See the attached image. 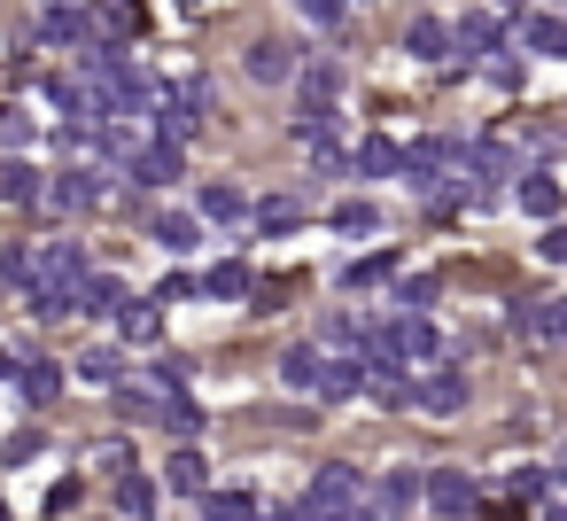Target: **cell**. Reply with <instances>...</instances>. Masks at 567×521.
Wrapping results in <instances>:
<instances>
[{"instance_id":"f6af8a7d","label":"cell","mask_w":567,"mask_h":521,"mask_svg":"<svg viewBox=\"0 0 567 521\" xmlns=\"http://www.w3.org/2000/svg\"><path fill=\"white\" fill-rule=\"evenodd\" d=\"M156 296H164V304H179V296H203V280H187V273H172V280H164Z\"/></svg>"},{"instance_id":"8992f818","label":"cell","mask_w":567,"mask_h":521,"mask_svg":"<svg viewBox=\"0 0 567 521\" xmlns=\"http://www.w3.org/2000/svg\"><path fill=\"white\" fill-rule=\"evenodd\" d=\"M451 32H458V63H489V55L505 48V17H497V9L466 17V24H451Z\"/></svg>"},{"instance_id":"e575fe53","label":"cell","mask_w":567,"mask_h":521,"mask_svg":"<svg viewBox=\"0 0 567 521\" xmlns=\"http://www.w3.org/2000/svg\"><path fill=\"white\" fill-rule=\"evenodd\" d=\"M513 498H520V505H551V474H544V467H520V474H513Z\"/></svg>"},{"instance_id":"d590c367","label":"cell","mask_w":567,"mask_h":521,"mask_svg":"<svg viewBox=\"0 0 567 521\" xmlns=\"http://www.w3.org/2000/svg\"><path fill=\"white\" fill-rule=\"evenodd\" d=\"M334 226H342V234H381V211H373V203H342Z\"/></svg>"},{"instance_id":"ee69618b","label":"cell","mask_w":567,"mask_h":521,"mask_svg":"<svg viewBox=\"0 0 567 521\" xmlns=\"http://www.w3.org/2000/svg\"><path fill=\"white\" fill-rule=\"evenodd\" d=\"M32 451H40V428H17V436H9V467H24Z\"/></svg>"},{"instance_id":"f1b7e54d","label":"cell","mask_w":567,"mask_h":521,"mask_svg":"<svg viewBox=\"0 0 567 521\" xmlns=\"http://www.w3.org/2000/svg\"><path fill=\"white\" fill-rule=\"evenodd\" d=\"M141 24H148L141 0H110V9H102V32H110V40H141Z\"/></svg>"},{"instance_id":"d6a6232c","label":"cell","mask_w":567,"mask_h":521,"mask_svg":"<svg viewBox=\"0 0 567 521\" xmlns=\"http://www.w3.org/2000/svg\"><path fill=\"white\" fill-rule=\"evenodd\" d=\"M117 513H156V482H141V474L125 467V482H117Z\"/></svg>"},{"instance_id":"d4e9b609","label":"cell","mask_w":567,"mask_h":521,"mask_svg":"<svg viewBox=\"0 0 567 521\" xmlns=\"http://www.w3.org/2000/svg\"><path fill=\"white\" fill-rule=\"evenodd\" d=\"M195 125H203V86H187V94H172V110H164V133H172V141H187Z\"/></svg>"},{"instance_id":"f546056e","label":"cell","mask_w":567,"mask_h":521,"mask_svg":"<svg viewBox=\"0 0 567 521\" xmlns=\"http://www.w3.org/2000/svg\"><path fill=\"white\" fill-rule=\"evenodd\" d=\"M257 203H241L234 187H203V218H218V226H234V218H249Z\"/></svg>"},{"instance_id":"484cf974","label":"cell","mask_w":567,"mask_h":521,"mask_svg":"<svg viewBox=\"0 0 567 521\" xmlns=\"http://www.w3.org/2000/svg\"><path fill=\"white\" fill-rule=\"evenodd\" d=\"M520 211H528V218H559V180L528 172V180H520Z\"/></svg>"},{"instance_id":"bcb514c9","label":"cell","mask_w":567,"mask_h":521,"mask_svg":"<svg viewBox=\"0 0 567 521\" xmlns=\"http://www.w3.org/2000/svg\"><path fill=\"white\" fill-rule=\"evenodd\" d=\"M489 9H520V0H489Z\"/></svg>"},{"instance_id":"7a4b0ae2","label":"cell","mask_w":567,"mask_h":521,"mask_svg":"<svg viewBox=\"0 0 567 521\" xmlns=\"http://www.w3.org/2000/svg\"><path fill=\"white\" fill-rule=\"evenodd\" d=\"M365 505V474L358 467H319L303 490V513H358Z\"/></svg>"},{"instance_id":"7dc6e473","label":"cell","mask_w":567,"mask_h":521,"mask_svg":"<svg viewBox=\"0 0 567 521\" xmlns=\"http://www.w3.org/2000/svg\"><path fill=\"white\" fill-rule=\"evenodd\" d=\"M179 9H203V0H179Z\"/></svg>"},{"instance_id":"7bdbcfd3","label":"cell","mask_w":567,"mask_h":521,"mask_svg":"<svg viewBox=\"0 0 567 521\" xmlns=\"http://www.w3.org/2000/svg\"><path fill=\"white\" fill-rule=\"evenodd\" d=\"M210 513H226V521H234V513H257V498H249V490H218V498H210Z\"/></svg>"},{"instance_id":"603a6c76","label":"cell","mask_w":567,"mask_h":521,"mask_svg":"<svg viewBox=\"0 0 567 521\" xmlns=\"http://www.w3.org/2000/svg\"><path fill=\"white\" fill-rule=\"evenodd\" d=\"M520 48L528 55H567V17H528L520 24Z\"/></svg>"},{"instance_id":"7c38bea8","label":"cell","mask_w":567,"mask_h":521,"mask_svg":"<svg viewBox=\"0 0 567 521\" xmlns=\"http://www.w3.org/2000/svg\"><path fill=\"white\" fill-rule=\"evenodd\" d=\"M40 40H48V48H86V40H94V24L71 9V0H48V17H40Z\"/></svg>"},{"instance_id":"f35d334b","label":"cell","mask_w":567,"mask_h":521,"mask_svg":"<svg viewBox=\"0 0 567 521\" xmlns=\"http://www.w3.org/2000/svg\"><path fill=\"white\" fill-rule=\"evenodd\" d=\"M536 257H544V265H567V226H559V218H544V234H536Z\"/></svg>"},{"instance_id":"e0dca14e","label":"cell","mask_w":567,"mask_h":521,"mask_svg":"<svg viewBox=\"0 0 567 521\" xmlns=\"http://www.w3.org/2000/svg\"><path fill=\"white\" fill-rule=\"evenodd\" d=\"M249 79H265V86L296 79V48H288V40H257V48H249Z\"/></svg>"},{"instance_id":"9c48e42d","label":"cell","mask_w":567,"mask_h":521,"mask_svg":"<svg viewBox=\"0 0 567 521\" xmlns=\"http://www.w3.org/2000/svg\"><path fill=\"white\" fill-rule=\"evenodd\" d=\"M404 55H420V63H458V32H451L443 17H420V24L404 32Z\"/></svg>"},{"instance_id":"3957f363","label":"cell","mask_w":567,"mask_h":521,"mask_svg":"<svg viewBox=\"0 0 567 521\" xmlns=\"http://www.w3.org/2000/svg\"><path fill=\"white\" fill-rule=\"evenodd\" d=\"M513 327H520L528 343L567 350V296H513Z\"/></svg>"},{"instance_id":"b9f144b4","label":"cell","mask_w":567,"mask_h":521,"mask_svg":"<svg viewBox=\"0 0 567 521\" xmlns=\"http://www.w3.org/2000/svg\"><path fill=\"white\" fill-rule=\"evenodd\" d=\"M427 296H435V280H396V304L404 311H427Z\"/></svg>"},{"instance_id":"5bb4252c","label":"cell","mask_w":567,"mask_h":521,"mask_svg":"<svg viewBox=\"0 0 567 521\" xmlns=\"http://www.w3.org/2000/svg\"><path fill=\"white\" fill-rule=\"evenodd\" d=\"M280 381H288L296 397H319V381H327V350H311V343H296V350L280 358Z\"/></svg>"},{"instance_id":"30bf717a","label":"cell","mask_w":567,"mask_h":521,"mask_svg":"<svg viewBox=\"0 0 567 521\" xmlns=\"http://www.w3.org/2000/svg\"><path fill=\"white\" fill-rule=\"evenodd\" d=\"M451 164H458V149L451 141H420V149H404V180L427 195L435 180H451Z\"/></svg>"},{"instance_id":"4fadbf2b","label":"cell","mask_w":567,"mask_h":521,"mask_svg":"<svg viewBox=\"0 0 567 521\" xmlns=\"http://www.w3.org/2000/svg\"><path fill=\"white\" fill-rule=\"evenodd\" d=\"M296 102H303V110H334V102H342V71H334V63H303V71H296Z\"/></svg>"},{"instance_id":"74e56055","label":"cell","mask_w":567,"mask_h":521,"mask_svg":"<svg viewBox=\"0 0 567 521\" xmlns=\"http://www.w3.org/2000/svg\"><path fill=\"white\" fill-rule=\"evenodd\" d=\"M55 389H63V374H55V366H24V397H32V405H48Z\"/></svg>"},{"instance_id":"8fae6325","label":"cell","mask_w":567,"mask_h":521,"mask_svg":"<svg viewBox=\"0 0 567 521\" xmlns=\"http://www.w3.org/2000/svg\"><path fill=\"white\" fill-rule=\"evenodd\" d=\"M164 482H172L179 498H195V490L210 482V467H203V451H195V436H172V459H164Z\"/></svg>"},{"instance_id":"ac0fdd59","label":"cell","mask_w":567,"mask_h":521,"mask_svg":"<svg viewBox=\"0 0 567 521\" xmlns=\"http://www.w3.org/2000/svg\"><path fill=\"white\" fill-rule=\"evenodd\" d=\"M350 164H358L365 180H389V172H404V149H396V141H381V133H365V141L350 149Z\"/></svg>"},{"instance_id":"4dcf8cb0","label":"cell","mask_w":567,"mask_h":521,"mask_svg":"<svg viewBox=\"0 0 567 521\" xmlns=\"http://www.w3.org/2000/svg\"><path fill=\"white\" fill-rule=\"evenodd\" d=\"M79 374H86L94 389H117V381H125V358H117V350H86V358H79Z\"/></svg>"},{"instance_id":"ffe728a7","label":"cell","mask_w":567,"mask_h":521,"mask_svg":"<svg viewBox=\"0 0 567 521\" xmlns=\"http://www.w3.org/2000/svg\"><path fill=\"white\" fill-rule=\"evenodd\" d=\"M148 234H156L164 249H179V257H187V249L203 242V218H195V211H156V218H148Z\"/></svg>"},{"instance_id":"7402d4cb","label":"cell","mask_w":567,"mask_h":521,"mask_svg":"<svg viewBox=\"0 0 567 521\" xmlns=\"http://www.w3.org/2000/svg\"><path fill=\"white\" fill-rule=\"evenodd\" d=\"M249 288H257V273H249L241 257H234V265H210V273H203V296H218V304H234V296H249Z\"/></svg>"},{"instance_id":"2e32d148","label":"cell","mask_w":567,"mask_h":521,"mask_svg":"<svg viewBox=\"0 0 567 521\" xmlns=\"http://www.w3.org/2000/svg\"><path fill=\"white\" fill-rule=\"evenodd\" d=\"M48 195H55V211H94V203H102V180L71 164V172H55V180H48Z\"/></svg>"},{"instance_id":"ba28073f","label":"cell","mask_w":567,"mask_h":521,"mask_svg":"<svg viewBox=\"0 0 567 521\" xmlns=\"http://www.w3.org/2000/svg\"><path fill=\"white\" fill-rule=\"evenodd\" d=\"M474 505H482L474 474H458V467H435L427 474V513H474Z\"/></svg>"},{"instance_id":"4316f807","label":"cell","mask_w":567,"mask_h":521,"mask_svg":"<svg viewBox=\"0 0 567 521\" xmlns=\"http://www.w3.org/2000/svg\"><path fill=\"white\" fill-rule=\"evenodd\" d=\"M249 218H257L265 234H296V226H303V203H296V195H272V203H257Z\"/></svg>"},{"instance_id":"c3c4849f","label":"cell","mask_w":567,"mask_h":521,"mask_svg":"<svg viewBox=\"0 0 567 521\" xmlns=\"http://www.w3.org/2000/svg\"><path fill=\"white\" fill-rule=\"evenodd\" d=\"M350 9H358V0H350Z\"/></svg>"},{"instance_id":"9a60e30c","label":"cell","mask_w":567,"mask_h":521,"mask_svg":"<svg viewBox=\"0 0 567 521\" xmlns=\"http://www.w3.org/2000/svg\"><path fill=\"white\" fill-rule=\"evenodd\" d=\"M0 203H17V211H32V203H48V180L24 164V156H9L0 164Z\"/></svg>"},{"instance_id":"83f0119b","label":"cell","mask_w":567,"mask_h":521,"mask_svg":"<svg viewBox=\"0 0 567 521\" xmlns=\"http://www.w3.org/2000/svg\"><path fill=\"white\" fill-rule=\"evenodd\" d=\"M79 311L117 319V311H125V280H86V288H79Z\"/></svg>"},{"instance_id":"836d02e7","label":"cell","mask_w":567,"mask_h":521,"mask_svg":"<svg viewBox=\"0 0 567 521\" xmlns=\"http://www.w3.org/2000/svg\"><path fill=\"white\" fill-rule=\"evenodd\" d=\"M156 420H164L172 436H203V412H195V397H172V405H164Z\"/></svg>"},{"instance_id":"d6986e66","label":"cell","mask_w":567,"mask_h":521,"mask_svg":"<svg viewBox=\"0 0 567 521\" xmlns=\"http://www.w3.org/2000/svg\"><path fill=\"white\" fill-rule=\"evenodd\" d=\"M466 172H474V195H482V187H497V180L513 172V149H505V141H474V149H466Z\"/></svg>"},{"instance_id":"52a82bcc","label":"cell","mask_w":567,"mask_h":521,"mask_svg":"<svg viewBox=\"0 0 567 521\" xmlns=\"http://www.w3.org/2000/svg\"><path fill=\"white\" fill-rule=\"evenodd\" d=\"M412 505H427V474L420 467H389L381 490H373V513H412Z\"/></svg>"},{"instance_id":"5b68a950","label":"cell","mask_w":567,"mask_h":521,"mask_svg":"<svg viewBox=\"0 0 567 521\" xmlns=\"http://www.w3.org/2000/svg\"><path fill=\"white\" fill-rule=\"evenodd\" d=\"M125 172H133L141 187H172V180H179L187 164H179V141L164 133V141H148V149H133V156H125Z\"/></svg>"},{"instance_id":"cb8c5ba5","label":"cell","mask_w":567,"mask_h":521,"mask_svg":"<svg viewBox=\"0 0 567 521\" xmlns=\"http://www.w3.org/2000/svg\"><path fill=\"white\" fill-rule=\"evenodd\" d=\"M420 405L443 420V412H458V405H466V381H458V374H427V381H420Z\"/></svg>"},{"instance_id":"6da1fadb","label":"cell","mask_w":567,"mask_h":521,"mask_svg":"<svg viewBox=\"0 0 567 521\" xmlns=\"http://www.w3.org/2000/svg\"><path fill=\"white\" fill-rule=\"evenodd\" d=\"M79 288H86V257H79L71 242H48V249L32 257L24 304H32L40 319H63V311H79Z\"/></svg>"},{"instance_id":"ab89813d","label":"cell","mask_w":567,"mask_h":521,"mask_svg":"<svg viewBox=\"0 0 567 521\" xmlns=\"http://www.w3.org/2000/svg\"><path fill=\"white\" fill-rule=\"evenodd\" d=\"M389 273H396V265H389V257H358V265H350V288H381V280H389Z\"/></svg>"},{"instance_id":"1f68e13d","label":"cell","mask_w":567,"mask_h":521,"mask_svg":"<svg viewBox=\"0 0 567 521\" xmlns=\"http://www.w3.org/2000/svg\"><path fill=\"white\" fill-rule=\"evenodd\" d=\"M358 358H327V381H319V397H358Z\"/></svg>"},{"instance_id":"8d00e7d4","label":"cell","mask_w":567,"mask_h":521,"mask_svg":"<svg viewBox=\"0 0 567 521\" xmlns=\"http://www.w3.org/2000/svg\"><path fill=\"white\" fill-rule=\"evenodd\" d=\"M288 9H296L303 24H342V9H350V0H288Z\"/></svg>"},{"instance_id":"44dd1931","label":"cell","mask_w":567,"mask_h":521,"mask_svg":"<svg viewBox=\"0 0 567 521\" xmlns=\"http://www.w3.org/2000/svg\"><path fill=\"white\" fill-rule=\"evenodd\" d=\"M117 335H125V343H156V335H164V296H148V304H133V296H125Z\"/></svg>"},{"instance_id":"60d3db41","label":"cell","mask_w":567,"mask_h":521,"mask_svg":"<svg viewBox=\"0 0 567 521\" xmlns=\"http://www.w3.org/2000/svg\"><path fill=\"white\" fill-rule=\"evenodd\" d=\"M32 280V257L24 249H0V288H24Z\"/></svg>"},{"instance_id":"277c9868","label":"cell","mask_w":567,"mask_h":521,"mask_svg":"<svg viewBox=\"0 0 567 521\" xmlns=\"http://www.w3.org/2000/svg\"><path fill=\"white\" fill-rule=\"evenodd\" d=\"M296 141H303V156H311L319 172H334V164H342V133H334V110H296Z\"/></svg>"}]
</instances>
